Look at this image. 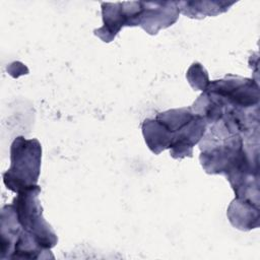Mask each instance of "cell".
Instances as JSON below:
<instances>
[{"label": "cell", "instance_id": "obj_7", "mask_svg": "<svg viewBox=\"0 0 260 260\" xmlns=\"http://www.w3.org/2000/svg\"><path fill=\"white\" fill-rule=\"evenodd\" d=\"M142 134L146 145L154 153L169 149L173 141V133L157 119H145L142 123Z\"/></svg>", "mask_w": 260, "mask_h": 260}, {"label": "cell", "instance_id": "obj_4", "mask_svg": "<svg viewBox=\"0 0 260 260\" xmlns=\"http://www.w3.org/2000/svg\"><path fill=\"white\" fill-rule=\"evenodd\" d=\"M179 14L175 1H141L136 26L142 27L149 35H156L160 29L173 25L178 20Z\"/></svg>", "mask_w": 260, "mask_h": 260}, {"label": "cell", "instance_id": "obj_9", "mask_svg": "<svg viewBox=\"0 0 260 260\" xmlns=\"http://www.w3.org/2000/svg\"><path fill=\"white\" fill-rule=\"evenodd\" d=\"M186 77L192 86L193 89L195 90H204L208 83H209V78H208V73L205 70V68L198 62H194L188 69Z\"/></svg>", "mask_w": 260, "mask_h": 260}, {"label": "cell", "instance_id": "obj_6", "mask_svg": "<svg viewBox=\"0 0 260 260\" xmlns=\"http://www.w3.org/2000/svg\"><path fill=\"white\" fill-rule=\"evenodd\" d=\"M103 26L94 29V35L103 42H112L118 32L127 25L122 2H102Z\"/></svg>", "mask_w": 260, "mask_h": 260}, {"label": "cell", "instance_id": "obj_2", "mask_svg": "<svg viewBox=\"0 0 260 260\" xmlns=\"http://www.w3.org/2000/svg\"><path fill=\"white\" fill-rule=\"evenodd\" d=\"M203 91L223 109V113L228 110L259 108V85L252 78L229 74L209 81Z\"/></svg>", "mask_w": 260, "mask_h": 260}, {"label": "cell", "instance_id": "obj_3", "mask_svg": "<svg viewBox=\"0 0 260 260\" xmlns=\"http://www.w3.org/2000/svg\"><path fill=\"white\" fill-rule=\"evenodd\" d=\"M39 185L20 192L12 201L17 220L21 229L29 234L46 250H51L58 243V238L52 226L43 216V207L39 195Z\"/></svg>", "mask_w": 260, "mask_h": 260}, {"label": "cell", "instance_id": "obj_8", "mask_svg": "<svg viewBox=\"0 0 260 260\" xmlns=\"http://www.w3.org/2000/svg\"><path fill=\"white\" fill-rule=\"evenodd\" d=\"M235 2L228 1H179L177 6L179 11L195 19H201L206 16H216L230 9Z\"/></svg>", "mask_w": 260, "mask_h": 260}, {"label": "cell", "instance_id": "obj_5", "mask_svg": "<svg viewBox=\"0 0 260 260\" xmlns=\"http://www.w3.org/2000/svg\"><path fill=\"white\" fill-rule=\"evenodd\" d=\"M226 216L232 225L241 231L259 226V204L246 199L235 198L228 207Z\"/></svg>", "mask_w": 260, "mask_h": 260}, {"label": "cell", "instance_id": "obj_1", "mask_svg": "<svg viewBox=\"0 0 260 260\" xmlns=\"http://www.w3.org/2000/svg\"><path fill=\"white\" fill-rule=\"evenodd\" d=\"M42 145L38 139L17 136L10 146V168L3 174L7 189L16 194L38 185Z\"/></svg>", "mask_w": 260, "mask_h": 260}]
</instances>
